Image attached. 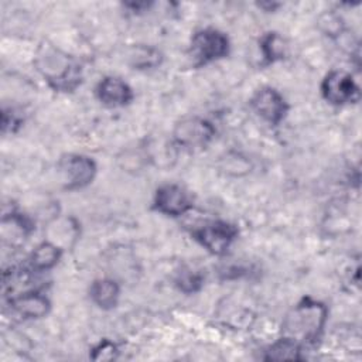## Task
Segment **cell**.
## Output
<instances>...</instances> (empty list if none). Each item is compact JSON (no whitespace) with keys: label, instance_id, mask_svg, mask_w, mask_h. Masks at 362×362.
<instances>
[{"label":"cell","instance_id":"cell-1","mask_svg":"<svg viewBox=\"0 0 362 362\" xmlns=\"http://www.w3.org/2000/svg\"><path fill=\"white\" fill-rule=\"evenodd\" d=\"M34 65L48 86L57 92H72L82 82L79 62L48 41L40 44Z\"/></svg>","mask_w":362,"mask_h":362},{"label":"cell","instance_id":"cell-2","mask_svg":"<svg viewBox=\"0 0 362 362\" xmlns=\"http://www.w3.org/2000/svg\"><path fill=\"white\" fill-rule=\"evenodd\" d=\"M327 318L328 308L324 303L304 297L286 314L281 334L297 342L301 348L314 345L324 332Z\"/></svg>","mask_w":362,"mask_h":362},{"label":"cell","instance_id":"cell-3","mask_svg":"<svg viewBox=\"0 0 362 362\" xmlns=\"http://www.w3.org/2000/svg\"><path fill=\"white\" fill-rule=\"evenodd\" d=\"M230 49L229 38L216 28H202L194 33L189 42V55L194 65L201 66L228 57Z\"/></svg>","mask_w":362,"mask_h":362},{"label":"cell","instance_id":"cell-4","mask_svg":"<svg viewBox=\"0 0 362 362\" xmlns=\"http://www.w3.org/2000/svg\"><path fill=\"white\" fill-rule=\"evenodd\" d=\"M238 228L226 221H208L192 229V238L209 253L222 256L238 238Z\"/></svg>","mask_w":362,"mask_h":362},{"label":"cell","instance_id":"cell-5","mask_svg":"<svg viewBox=\"0 0 362 362\" xmlns=\"http://www.w3.org/2000/svg\"><path fill=\"white\" fill-rule=\"evenodd\" d=\"M58 170L62 175L64 188L76 191L88 187L96 177V163L83 154H64L58 161Z\"/></svg>","mask_w":362,"mask_h":362},{"label":"cell","instance_id":"cell-6","mask_svg":"<svg viewBox=\"0 0 362 362\" xmlns=\"http://www.w3.org/2000/svg\"><path fill=\"white\" fill-rule=\"evenodd\" d=\"M321 95L328 103L344 106L348 103H358L361 99V89L349 72L332 69L321 82Z\"/></svg>","mask_w":362,"mask_h":362},{"label":"cell","instance_id":"cell-7","mask_svg":"<svg viewBox=\"0 0 362 362\" xmlns=\"http://www.w3.org/2000/svg\"><path fill=\"white\" fill-rule=\"evenodd\" d=\"M215 127L211 122L198 117H184L175 123L173 130L174 144L185 148H204L215 137Z\"/></svg>","mask_w":362,"mask_h":362},{"label":"cell","instance_id":"cell-8","mask_svg":"<svg viewBox=\"0 0 362 362\" xmlns=\"http://www.w3.org/2000/svg\"><path fill=\"white\" fill-rule=\"evenodd\" d=\"M253 112L272 126H279L288 112V103L284 96L272 86H263L250 98Z\"/></svg>","mask_w":362,"mask_h":362},{"label":"cell","instance_id":"cell-9","mask_svg":"<svg viewBox=\"0 0 362 362\" xmlns=\"http://www.w3.org/2000/svg\"><path fill=\"white\" fill-rule=\"evenodd\" d=\"M192 208L189 194L177 184L160 185L153 198V209L167 216H181Z\"/></svg>","mask_w":362,"mask_h":362},{"label":"cell","instance_id":"cell-10","mask_svg":"<svg viewBox=\"0 0 362 362\" xmlns=\"http://www.w3.org/2000/svg\"><path fill=\"white\" fill-rule=\"evenodd\" d=\"M98 100L107 107H122L133 100V89L117 76L102 78L95 89Z\"/></svg>","mask_w":362,"mask_h":362},{"label":"cell","instance_id":"cell-11","mask_svg":"<svg viewBox=\"0 0 362 362\" xmlns=\"http://www.w3.org/2000/svg\"><path fill=\"white\" fill-rule=\"evenodd\" d=\"M10 305L16 314L27 320L45 317L51 310V301L40 291H23L10 298Z\"/></svg>","mask_w":362,"mask_h":362},{"label":"cell","instance_id":"cell-12","mask_svg":"<svg viewBox=\"0 0 362 362\" xmlns=\"http://www.w3.org/2000/svg\"><path fill=\"white\" fill-rule=\"evenodd\" d=\"M1 226H3L1 228L3 239H4V242H8L10 245L24 242V239L28 238L34 229L31 219L27 215L16 212V211H13L10 214H4L3 219H1Z\"/></svg>","mask_w":362,"mask_h":362},{"label":"cell","instance_id":"cell-13","mask_svg":"<svg viewBox=\"0 0 362 362\" xmlns=\"http://www.w3.org/2000/svg\"><path fill=\"white\" fill-rule=\"evenodd\" d=\"M120 296L119 284L112 279H98L89 287L90 300L102 310L115 308Z\"/></svg>","mask_w":362,"mask_h":362},{"label":"cell","instance_id":"cell-14","mask_svg":"<svg viewBox=\"0 0 362 362\" xmlns=\"http://www.w3.org/2000/svg\"><path fill=\"white\" fill-rule=\"evenodd\" d=\"M62 247L51 240H44L35 246L30 255L31 269L35 272H47L57 266L62 256Z\"/></svg>","mask_w":362,"mask_h":362},{"label":"cell","instance_id":"cell-15","mask_svg":"<svg viewBox=\"0 0 362 362\" xmlns=\"http://www.w3.org/2000/svg\"><path fill=\"white\" fill-rule=\"evenodd\" d=\"M303 348L290 338L281 337L264 351V361H301Z\"/></svg>","mask_w":362,"mask_h":362},{"label":"cell","instance_id":"cell-16","mask_svg":"<svg viewBox=\"0 0 362 362\" xmlns=\"http://www.w3.org/2000/svg\"><path fill=\"white\" fill-rule=\"evenodd\" d=\"M127 59L133 69H151L161 64L163 55L157 48L148 45H134L130 48Z\"/></svg>","mask_w":362,"mask_h":362},{"label":"cell","instance_id":"cell-17","mask_svg":"<svg viewBox=\"0 0 362 362\" xmlns=\"http://www.w3.org/2000/svg\"><path fill=\"white\" fill-rule=\"evenodd\" d=\"M260 51H262V57L266 65L274 64L280 59L284 58L286 51H287V45L284 38L279 34V33H267L262 37L260 40Z\"/></svg>","mask_w":362,"mask_h":362},{"label":"cell","instance_id":"cell-18","mask_svg":"<svg viewBox=\"0 0 362 362\" xmlns=\"http://www.w3.org/2000/svg\"><path fill=\"white\" fill-rule=\"evenodd\" d=\"M175 286L185 294L198 293L204 286V274L191 269H184L177 274Z\"/></svg>","mask_w":362,"mask_h":362},{"label":"cell","instance_id":"cell-19","mask_svg":"<svg viewBox=\"0 0 362 362\" xmlns=\"http://www.w3.org/2000/svg\"><path fill=\"white\" fill-rule=\"evenodd\" d=\"M221 170L229 175H243L250 171V163L239 154H228L225 158H222Z\"/></svg>","mask_w":362,"mask_h":362},{"label":"cell","instance_id":"cell-20","mask_svg":"<svg viewBox=\"0 0 362 362\" xmlns=\"http://www.w3.org/2000/svg\"><path fill=\"white\" fill-rule=\"evenodd\" d=\"M119 355V349L115 342L109 339H102L98 345L90 349V359L93 361H113Z\"/></svg>","mask_w":362,"mask_h":362}]
</instances>
